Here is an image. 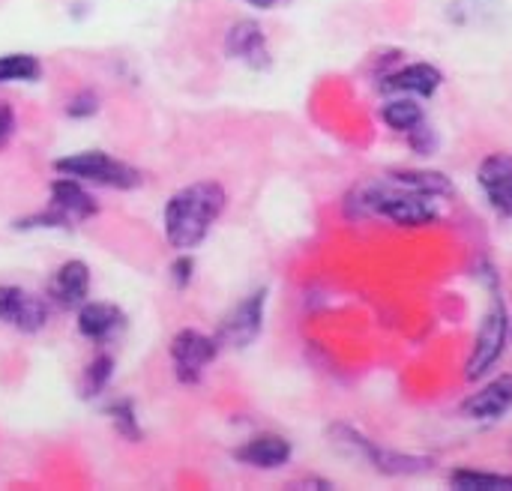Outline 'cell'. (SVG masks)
I'll return each mask as SVG.
<instances>
[{
	"label": "cell",
	"instance_id": "cell-1",
	"mask_svg": "<svg viewBox=\"0 0 512 491\" xmlns=\"http://www.w3.org/2000/svg\"><path fill=\"white\" fill-rule=\"evenodd\" d=\"M225 207H228V192L216 180H198L177 189L162 207V231L168 246L177 252L198 249L210 237Z\"/></svg>",
	"mask_w": 512,
	"mask_h": 491
},
{
	"label": "cell",
	"instance_id": "cell-2",
	"mask_svg": "<svg viewBox=\"0 0 512 491\" xmlns=\"http://www.w3.org/2000/svg\"><path fill=\"white\" fill-rule=\"evenodd\" d=\"M99 213L96 198L84 189L81 180L60 174L48 186V207L39 213H30L15 222L18 231H69L75 225L90 222Z\"/></svg>",
	"mask_w": 512,
	"mask_h": 491
},
{
	"label": "cell",
	"instance_id": "cell-3",
	"mask_svg": "<svg viewBox=\"0 0 512 491\" xmlns=\"http://www.w3.org/2000/svg\"><path fill=\"white\" fill-rule=\"evenodd\" d=\"M330 444H333L342 456L360 459V462L372 465V468H375L378 474H384V477H420V474H429V471H432V459L384 450V447H378L375 441H369L366 435H360L357 429H351V426H345V423L330 426Z\"/></svg>",
	"mask_w": 512,
	"mask_h": 491
},
{
	"label": "cell",
	"instance_id": "cell-4",
	"mask_svg": "<svg viewBox=\"0 0 512 491\" xmlns=\"http://www.w3.org/2000/svg\"><path fill=\"white\" fill-rule=\"evenodd\" d=\"M54 171L57 174H66V177H75L81 180L84 186H105V189H120V192H132L144 183V174L105 153V150H78V153H66L60 159H54Z\"/></svg>",
	"mask_w": 512,
	"mask_h": 491
},
{
	"label": "cell",
	"instance_id": "cell-5",
	"mask_svg": "<svg viewBox=\"0 0 512 491\" xmlns=\"http://www.w3.org/2000/svg\"><path fill=\"white\" fill-rule=\"evenodd\" d=\"M507 342H510V312H507V303L498 291V276H495L492 279V306L480 318V327L474 336V351H471L468 366H465V378L483 381L498 366V360L504 357Z\"/></svg>",
	"mask_w": 512,
	"mask_h": 491
},
{
	"label": "cell",
	"instance_id": "cell-6",
	"mask_svg": "<svg viewBox=\"0 0 512 491\" xmlns=\"http://www.w3.org/2000/svg\"><path fill=\"white\" fill-rule=\"evenodd\" d=\"M222 345L216 336H207L201 330H180L174 333L171 345H168V357H171V369H174V378L186 387H195L201 384L204 372L216 363Z\"/></svg>",
	"mask_w": 512,
	"mask_h": 491
},
{
	"label": "cell",
	"instance_id": "cell-7",
	"mask_svg": "<svg viewBox=\"0 0 512 491\" xmlns=\"http://www.w3.org/2000/svg\"><path fill=\"white\" fill-rule=\"evenodd\" d=\"M264 312H267V288H258L252 294H246L216 327V339L222 348H234V351H243L249 348L261 330H264Z\"/></svg>",
	"mask_w": 512,
	"mask_h": 491
},
{
	"label": "cell",
	"instance_id": "cell-8",
	"mask_svg": "<svg viewBox=\"0 0 512 491\" xmlns=\"http://www.w3.org/2000/svg\"><path fill=\"white\" fill-rule=\"evenodd\" d=\"M48 318H51L48 297L30 294L18 285H0V324L3 327L33 336L48 327Z\"/></svg>",
	"mask_w": 512,
	"mask_h": 491
},
{
	"label": "cell",
	"instance_id": "cell-9",
	"mask_svg": "<svg viewBox=\"0 0 512 491\" xmlns=\"http://www.w3.org/2000/svg\"><path fill=\"white\" fill-rule=\"evenodd\" d=\"M225 54L255 72H264L273 66V54L267 45V33L255 18H240L225 33Z\"/></svg>",
	"mask_w": 512,
	"mask_h": 491
},
{
	"label": "cell",
	"instance_id": "cell-10",
	"mask_svg": "<svg viewBox=\"0 0 512 491\" xmlns=\"http://www.w3.org/2000/svg\"><path fill=\"white\" fill-rule=\"evenodd\" d=\"M444 84V72L426 60L405 63L387 75H381L378 90L384 96H417V99H432Z\"/></svg>",
	"mask_w": 512,
	"mask_h": 491
},
{
	"label": "cell",
	"instance_id": "cell-11",
	"mask_svg": "<svg viewBox=\"0 0 512 491\" xmlns=\"http://www.w3.org/2000/svg\"><path fill=\"white\" fill-rule=\"evenodd\" d=\"M477 186L486 204L512 222V153H489L477 168Z\"/></svg>",
	"mask_w": 512,
	"mask_h": 491
},
{
	"label": "cell",
	"instance_id": "cell-12",
	"mask_svg": "<svg viewBox=\"0 0 512 491\" xmlns=\"http://www.w3.org/2000/svg\"><path fill=\"white\" fill-rule=\"evenodd\" d=\"M75 327L78 333L93 342V345H108L114 342L123 330H126V312L114 303H102V300H87L84 306H78L75 315Z\"/></svg>",
	"mask_w": 512,
	"mask_h": 491
},
{
	"label": "cell",
	"instance_id": "cell-13",
	"mask_svg": "<svg viewBox=\"0 0 512 491\" xmlns=\"http://www.w3.org/2000/svg\"><path fill=\"white\" fill-rule=\"evenodd\" d=\"M90 297V267L78 258L63 261L48 279V300L57 309H78Z\"/></svg>",
	"mask_w": 512,
	"mask_h": 491
},
{
	"label": "cell",
	"instance_id": "cell-14",
	"mask_svg": "<svg viewBox=\"0 0 512 491\" xmlns=\"http://www.w3.org/2000/svg\"><path fill=\"white\" fill-rule=\"evenodd\" d=\"M462 417L474 423H495L512 411V375H498L462 402Z\"/></svg>",
	"mask_w": 512,
	"mask_h": 491
},
{
	"label": "cell",
	"instance_id": "cell-15",
	"mask_svg": "<svg viewBox=\"0 0 512 491\" xmlns=\"http://www.w3.org/2000/svg\"><path fill=\"white\" fill-rule=\"evenodd\" d=\"M291 456H294L291 441L282 435H273V432L255 435L234 450V459L246 468H255V471H279L291 462Z\"/></svg>",
	"mask_w": 512,
	"mask_h": 491
},
{
	"label": "cell",
	"instance_id": "cell-16",
	"mask_svg": "<svg viewBox=\"0 0 512 491\" xmlns=\"http://www.w3.org/2000/svg\"><path fill=\"white\" fill-rule=\"evenodd\" d=\"M381 120L387 129L408 135L426 120V105L417 96H387V102L381 105Z\"/></svg>",
	"mask_w": 512,
	"mask_h": 491
},
{
	"label": "cell",
	"instance_id": "cell-17",
	"mask_svg": "<svg viewBox=\"0 0 512 491\" xmlns=\"http://www.w3.org/2000/svg\"><path fill=\"white\" fill-rule=\"evenodd\" d=\"M450 489L456 491H512V474H492L474 468H456L447 477Z\"/></svg>",
	"mask_w": 512,
	"mask_h": 491
},
{
	"label": "cell",
	"instance_id": "cell-18",
	"mask_svg": "<svg viewBox=\"0 0 512 491\" xmlns=\"http://www.w3.org/2000/svg\"><path fill=\"white\" fill-rule=\"evenodd\" d=\"M42 78V63L36 54H27V51H9V54H0V84H33Z\"/></svg>",
	"mask_w": 512,
	"mask_h": 491
},
{
	"label": "cell",
	"instance_id": "cell-19",
	"mask_svg": "<svg viewBox=\"0 0 512 491\" xmlns=\"http://www.w3.org/2000/svg\"><path fill=\"white\" fill-rule=\"evenodd\" d=\"M111 378H114V357L102 351V354H96V357L84 366L78 390H81L84 399H96V396H102V393L108 390Z\"/></svg>",
	"mask_w": 512,
	"mask_h": 491
},
{
	"label": "cell",
	"instance_id": "cell-20",
	"mask_svg": "<svg viewBox=\"0 0 512 491\" xmlns=\"http://www.w3.org/2000/svg\"><path fill=\"white\" fill-rule=\"evenodd\" d=\"M105 417L111 420L114 432L120 438H126L129 444H138L144 438L141 432V423H138V414H135V402L132 399H114L108 408H105Z\"/></svg>",
	"mask_w": 512,
	"mask_h": 491
},
{
	"label": "cell",
	"instance_id": "cell-21",
	"mask_svg": "<svg viewBox=\"0 0 512 491\" xmlns=\"http://www.w3.org/2000/svg\"><path fill=\"white\" fill-rule=\"evenodd\" d=\"M96 114H99V96L93 90H78L66 102V117H72V120H90Z\"/></svg>",
	"mask_w": 512,
	"mask_h": 491
},
{
	"label": "cell",
	"instance_id": "cell-22",
	"mask_svg": "<svg viewBox=\"0 0 512 491\" xmlns=\"http://www.w3.org/2000/svg\"><path fill=\"white\" fill-rule=\"evenodd\" d=\"M405 138H408L411 150L420 153V156H432L435 147H438V135H435V129L429 126V120H423V123H420L417 129H411Z\"/></svg>",
	"mask_w": 512,
	"mask_h": 491
},
{
	"label": "cell",
	"instance_id": "cell-23",
	"mask_svg": "<svg viewBox=\"0 0 512 491\" xmlns=\"http://www.w3.org/2000/svg\"><path fill=\"white\" fill-rule=\"evenodd\" d=\"M168 276H171V282H174V288H177V291L189 288V285H192V279H195V261H192V255H189V252H180V255L171 261Z\"/></svg>",
	"mask_w": 512,
	"mask_h": 491
},
{
	"label": "cell",
	"instance_id": "cell-24",
	"mask_svg": "<svg viewBox=\"0 0 512 491\" xmlns=\"http://www.w3.org/2000/svg\"><path fill=\"white\" fill-rule=\"evenodd\" d=\"M15 108L9 105V102H3L0 99V147L12 138V132H15Z\"/></svg>",
	"mask_w": 512,
	"mask_h": 491
},
{
	"label": "cell",
	"instance_id": "cell-25",
	"mask_svg": "<svg viewBox=\"0 0 512 491\" xmlns=\"http://www.w3.org/2000/svg\"><path fill=\"white\" fill-rule=\"evenodd\" d=\"M243 3H249L252 9H273L279 0H243Z\"/></svg>",
	"mask_w": 512,
	"mask_h": 491
},
{
	"label": "cell",
	"instance_id": "cell-26",
	"mask_svg": "<svg viewBox=\"0 0 512 491\" xmlns=\"http://www.w3.org/2000/svg\"><path fill=\"white\" fill-rule=\"evenodd\" d=\"M510 336H512V315H510Z\"/></svg>",
	"mask_w": 512,
	"mask_h": 491
}]
</instances>
